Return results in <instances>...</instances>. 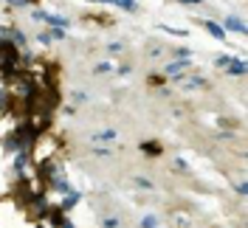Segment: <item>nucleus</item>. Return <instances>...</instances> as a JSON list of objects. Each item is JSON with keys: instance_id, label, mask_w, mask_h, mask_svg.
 Returning <instances> with one entry per match:
<instances>
[{"instance_id": "nucleus-30", "label": "nucleus", "mask_w": 248, "mask_h": 228, "mask_svg": "<svg viewBox=\"0 0 248 228\" xmlns=\"http://www.w3.org/2000/svg\"><path fill=\"white\" fill-rule=\"evenodd\" d=\"M234 192H237L240 198H246V192H248V183H246V181H240L237 186H234Z\"/></svg>"}, {"instance_id": "nucleus-11", "label": "nucleus", "mask_w": 248, "mask_h": 228, "mask_svg": "<svg viewBox=\"0 0 248 228\" xmlns=\"http://www.w3.org/2000/svg\"><path fill=\"white\" fill-rule=\"evenodd\" d=\"M116 138H119L116 130H99V133H93L91 136V141L93 144H116Z\"/></svg>"}, {"instance_id": "nucleus-18", "label": "nucleus", "mask_w": 248, "mask_h": 228, "mask_svg": "<svg viewBox=\"0 0 248 228\" xmlns=\"http://www.w3.org/2000/svg\"><path fill=\"white\" fill-rule=\"evenodd\" d=\"M139 226L141 228H158V226H161V217H158V214H147Z\"/></svg>"}, {"instance_id": "nucleus-33", "label": "nucleus", "mask_w": 248, "mask_h": 228, "mask_svg": "<svg viewBox=\"0 0 248 228\" xmlns=\"http://www.w3.org/2000/svg\"><path fill=\"white\" fill-rule=\"evenodd\" d=\"M175 169H181V172H186V169H189V164H186L184 158H175Z\"/></svg>"}, {"instance_id": "nucleus-14", "label": "nucleus", "mask_w": 248, "mask_h": 228, "mask_svg": "<svg viewBox=\"0 0 248 228\" xmlns=\"http://www.w3.org/2000/svg\"><path fill=\"white\" fill-rule=\"evenodd\" d=\"M85 20H88V23H99V26H113V23H116V20H113L110 15H102V12H93V15H85Z\"/></svg>"}, {"instance_id": "nucleus-31", "label": "nucleus", "mask_w": 248, "mask_h": 228, "mask_svg": "<svg viewBox=\"0 0 248 228\" xmlns=\"http://www.w3.org/2000/svg\"><path fill=\"white\" fill-rule=\"evenodd\" d=\"M74 102H77V105L88 102V93H85V91H74Z\"/></svg>"}, {"instance_id": "nucleus-21", "label": "nucleus", "mask_w": 248, "mask_h": 228, "mask_svg": "<svg viewBox=\"0 0 248 228\" xmlns=\"http://www.w3.org/2000/svg\"><path fill=\"white\" fill-rule=\"evenodd\" d=\"M9 102H12V96H9V91H6V88H0V116L6 113V107H9Z\"/></svg>"}, {"instance_id": "nucleus-37", "label": "nucleus", "mask_w": 248, "mask_h": 228, "mask_svg": "<svg viewBox=\"0 0 248 228\" xmlns=\"http://www.w3.org/2000/svg\"><path fill=\"white\" fill-rule=\"evenodd\" d=\"M34 228H46V223H43V220H37V223H34Z\"/></svg>"}, {"instance_id": "nucleus-12", "label": "nucleus", "mask_w": 248, "mask_h": 228, "mask_svg": "<svg viewBox=\"0 0 248 228\" xmlns=\"http://www.w3.org/2000/svg\"><path fill=\"white\" fill-rule=\"evenodd\" d=\"M246 71H248V65H246V60H240V57H234L232 65L226 68V74L229 76H246Z\"/></svg>"}, {"instance_id": "nucleus-13", "label": "nucleus", "mask_w": 248, "mask_h": 228, "mask_svg": "<svg viewBox=\"0 0 248 228\" xmlns=\"http://www.w3.org/2000/svg\"><path fill=\"white\" fill-rule=\"evenodd\" d=\"M110 6L122 9V12H127V15H136V12H139V3H136V0H110Z\"/></svg>"}, {"instance_id": "nucleus-2", "label": "nucleus", "mask_w": 248, "mask_h": 228, "mask_svg": "<svg viewBox=\"0 0 248 228\" xmlns=\"http://www.w3.org/2000/svg\"><path fill=\"white\" fill-rule=\"evenodd\" d=\"M172 82L181 85V91H206V88H212V82H209L206 76H201V74H195V76H189V74L172 76Z\"/></svg>"}, {"instance_id": "nucleus-6", "label": "nucleus", "mask_w": 248, "mask_h": 228, "mask_svg": "<svg viewBox=\"0 0 248 228\" xmlns=\"http://www.w3.org/2000/svg\"><path fill=\"white\" fill-rule=\"evenodd\" d=\"M220 26H223V31H226V34H229V31H234V34H243V37H246V31H248L246 20H243V17H237V15H229L223 23H220Z\"/></svg>"}, {"instance_id": "nucleus-8", "label": "nucleus", "mask_w": 248, "mask_h": 228, "mask_svg": "<svg viewBox=\"0 0 248 228\" xmlns=\"http://www.w3.org/2000/svg\"><path fill=\"white\" fill-rule=\"evenodd\" d=\"M198 23H201V26H203L206 31H209L212 37H215L217 43H226V31H223V26H220V23L209 20V17H203V20H198Z\"/></svg>"}, {"instance_id": "nucleus-17", "label": "nucleus", "mask_w": 248, "mask_h": 228, "mask_svg": "<svg viewBox=\"0 0 248 228\" xmlns=\"http://www.w3.org/2000/svg\"><path fill=\"white\" fill-rule=\"evenodd\" d=\"M158 29L167 31V34H172V37H181V40H186V37H189V31H186V29H172V26H167V23H161Z\"/></svg>"}, {"instance_id": "nucleus-38", "label": "nucleus", "mask_w": 248, "mask_h": 228, "mask_svg": "<svg viewBox=\"0 0 248 228\" xmlns=\"http://www.w3.org/2000/svg\"><path fill=\"white\" fill-rule=\"evenodd\" d=\"M65 228H77V226H74V223H71V220H68V223H65Z\"/></svg>"}, {"instance_id": "nucleus-25", "label": "nucleus", "mask_w": 248, "mask_h": 228, "mask_svg": "<svg viewBox=\"0 0 248 228\" xmlns=\"http://www.w3.org/2000/svg\"><path fill=\"white\" fill-rule=\"evenodd\" d=\"M93 155H96V158H110V155H113V150H108V147H99V144H93Z\"/></svg>"}, {"instance_id": "nucleus-20", "label": "nucleus", "mask_w": 248, "mask_h": 228, "mask_svg": "<svg viewBox=\"0 0 248 228\" xmlns=\"http://www.w3.org/2000/svg\"><path fill=\"white\" fill-rule=\"evenodd\" d=\"M232 60H234V54H220V57L215 60V65H217V68H223V71H226V68L232 65Z\"/></svg>"}, {"instance_id": "nucleus-22", "label": "nucleus", "mask_w": 248, "mask_h": 228, "mask_svg": "<svg viewBox=\"0 0 248 228\" xmlns=\"http://www.w3.org/2000/svg\"><path fill=\"white\" fill-rule=\"evenodd\" d=\"M175 60H192V48L178 46V48H175Z\"/></svg>"}, {"instance_id": "nucleus-7", "label": "nucleus", "mask_w": 248, "mask_h": 228, "mask_svg": "<svg viewBox=\"0 0 248 228\" xmlns=\"http://www.w3.org/2000/svg\"><path fill=\"white\" fill-rule=\"evenodd\" d=\"M79 203H82V192H79V189H74V192H68V195H62L57 206H60V209H62L65 214H71V212H74V209L79 206Z\"/></svg>"}, {"instance_id": "nucleus-15", "label": "nucleus", "mask_w": 248, "mask_h": 228, "mask_svg": "<svg viewBox=\"0 0 248 228\" xmlns=\"http://www.w3.org/2000/svg\"><path fill=\"white\" fill-rule=\"evenodd\" d=\"M147 85H150V88H158V91H161V88L167 85V76L161 74V71H158V74H150V76H147Z\"/></svg>"}, {"instance_id": "nucleus-9", "label": "nucleus", "mask_w": 248, "mask_h": 228, "mask_svg": "<svg viewBox=\"0 0 248 228\" xmlns=\"http://www.w3.org/2000/svg\"><path fill=\"white\" fill-rule=\"evenodd\" d=\"M43 23H46L48 29H71V20L62 15H54V12H46V17H43Z\"/></svg>"}, {"instance_id": "nucleus-34", "label": "nucleus", "mask_w": 248, "mask_h": 228, "mask_svg": "<svg viewBox=\"0 0 248 228\" xmlns=\"http://www.w3.org/2000/svg\"><path fill=\"white\" fill-rule=\"evenodd\" d=\"M178 3H186V6H203L206 0H178Z\"/></svg>"}, {"instance_id": "nucleus-1", "label": "nucleus", "mask_w": 248, "mask_h": 228, "mask_svg": "<svg viewBox=\"0 0 248 228\" xmlns=\"http://www.w3.org/2000/svg\"><path fill=\"white\" fill-rule=\"evenodd\" d=\"M62 147H65V141H62L57 133H51V130H46V133H40V136H34V141H31V164L37 167V164H43V161H48V158H54V155H62Z\"/></svg>"}, {"instance_id": "nucleus-26", "label": "nucleus", "mask_w": 248, "mask_h": 228, "mask_svg": "<svg viewBox=\"0 0 248 228\" xmlns=\"http://www.w3.org/2000/svg\"><path fill=\"white\" fill-rule=\"evenodd\" d=\"M136 186H139V189H147V192H150V189H153V181H150L147 175H139V178H136Z\"/></svg>"}, {"instance_id": "nucleus-29", "label": "nucleus", "mask_w": 248, "mask_h": 228, "mask_svg": "<svg viewBox=\"0 0 248 228\" xmlns=\"http://www.w3.org/2000/svg\"><path fill=\"white\" fill-rule=\"evenodd\" d=\"M3 6H9V9H26V3L23 0H0Z\"/></svg>"}, {"instance_id": "nucleus-4", "label": "nucleus", "mask_w": 248, "mask_h": 228, "mask_svg": "<svg viewBox=\"0 0 248 228\" xmlns=\"http://www.w3.org/2000/svg\"><path fill=\"white\" fill-rule=\"evenodd\" d=\"M189 71H192V60H175V62H170V65L161 68V74L167 76V79H172V76H184V74H189Z\"/></svg>"}, {"instance_id": "nucleus-5", "label": "nucleus", "mask_w": 248, "mask_h": 228, "mask_svg": "<svg viewBox=\"0 0 248 228\" xmlns=\"http://www.w3.org/2000/svg\"><path fill=\"white\" fill-rule=\"evenodd\" d=\"M139 152L144 158H161V155H164V144L155 141V138H150V141H141L139 144Z\"/></svg>"}, {"instance_id": "nucleus-16", "label": "nucleus", "mask_w": 248, "mask_h": 228, "mask_svg": "<svg viewBox=\"0 0 248 228\" xmlns=\"http://www.w3.org/2000/svg\"><path fill=\"white\" fill-rule=\"evenodd\" d=\"M48 37H51V43H65L68 40V31L65 29H46Z\"/></svg>"}, {"instance_id": "nucleus-32", "label": "nucleus", "mask_w": 248, "mask_h": 228, "mask_svg": "<svg viewBox=\"0 0 248 228\" xmlns=\"http://www.w3.org/2000/svg\"><path fill=\"white\" fill-rule=\"evenodd\" d=\"M43 17H46L43 9H34V12H31V20H34V23H43Z\"/></svg>"}, {"instance_id": "nucleus-24", "label": "nucleus", "mask_w": 248, "mask_h": 228, "mask_svg": "<svg viewBox=\"0 0 248 228\" xmlns=\"http://www.w3.org/2000/svg\"><path fill=\"white\" fill-rule=\"evenodd\" d=\"M37 43H40V48H51L54 46L51 37H48V31H40V34H37Z\"/></svg>"}, {"instance_id": "nucleus-27", "label": "nucleus", "mask_w": 248, "mask_h": 228, "mask_svg": "<svg viewBox=\"0 0 248 228\" xmlns=\"http://www.w3.org/2000/svg\"><path fill=\"white\" fill-rule=\"evenodd\" d=\"M102 228H122V220L119 217H105L102 220Z\"/></svg>"}, {"instance_id": "nucleus-35", "label": "nucleus", "mask_w": 248, "mask_h": 228, "mask_svg": "<svg viewBox=\"0 0 248 228\" xmlns=\"http://www.w3.org/2000/svg\"><path fill=\"white\" fill-rule=\"evenodd\" d=\"M161 54H164V48H150V57H153V60L155 57H161Z\"/></svg>"}, {"instance_id": "nucleus-3", "label": "nucleus", "mask_w": 248, "mask_h": 228, "mask_svg": "<svg viewBox=\"0 0 248 228\" xmlns=\"http://www.w3.org/2000/svg\"><path fill=\"white\" fill-rule=\"evenodd\" d=\"M43 223H46V226H51V228H65V223H68V214L62 212L57 203H51V206H48V212H46V217H43Z\"/></svg>"}, {"instance_id": "nucleus-19", "label": "nucleus", "mask_w": 248, "mask_h": 228, "mask_svg": "<svg viewBox=\"0 0 248 228\" xmlns=\"http://www.w3.org/2000/svg\"><path fill=\"white\" fill-rule=\"evenodd\" d=\"M116 65L113 62H99V65H93V76H102V74H110Z\"/></svg>"}, {"instance_id": "nucleus-28", "label": "nucleus", "mask_w": 248, "mask_h": 228, "mask_svg": "<svg viewBox=\"0 0 248 228\" xmlns=\"http://www.w3.org/2000/svg\"><path fill=\"white\" fill-rule=\"evenodd\" d=\"M108 54L119 57V54H124V46H122V43H108Z\"/></svg>"}, {"instance_id": "nucleus-23", "label": "nucleus", "mask_w": 248, "mask_h": 228, "mask_svg": "<svg viewBox=\"0 0 248 228\" xmlns=\"http://www.w3.org/2000/svg\"><path fill=\"white\" fill-rule=\"evenodd\" d=\"M113 71H116L119 76H130V74H133V65H130V62H122V65H116Z\"/></svg>"}, {"instance_id": "nucleus-10", "label": "nucleus", "mask_w": 248, "mask_h": 228, "mask_svg": "<svg viewBox=\"0 0 248 228\" xmlns=\"http://www.w3.org/2000/svg\"><path fill=\"white\" fill-rule=\"evenodd\" d=\"M9 40H12V43H15L20 51H23V48H29V34L20 29V26H12V34H9Z\"/></svg>"}, {"instance_id": "nucleus-36", "label": "nucleus", "mask_w": 248, "mask_h": 228, "mask_svg": "<svg viewBox=\"0 0 248 228\" xmlns=\"http://www.w3.org/2000/svg\"><path fill=\"white\" fill-rule=\"evenodd\" d=\"M23 3H26V6H37V3H40V0H23Z\"/></svg>"}]
</instances>
